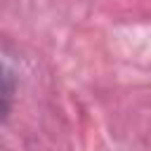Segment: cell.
Masks as SVG:
<instances>
[{
  "label": "cell",
  "mask_w": 151,
  "mask_h": 151,
  "mask_svg": "<svg viewBox=\"0 0 151 151\" xmlns=\"http://www.w3.org/2000/svg\"><path fill=\"white\" fill-rule=\"evenodd\" d=\"M17 83H19V78L14 71V61L0 42V118H5L12 109V101L17 94Z\"/></svg>",
  "instance_id": "6da1fadb"
}]
</instances>
